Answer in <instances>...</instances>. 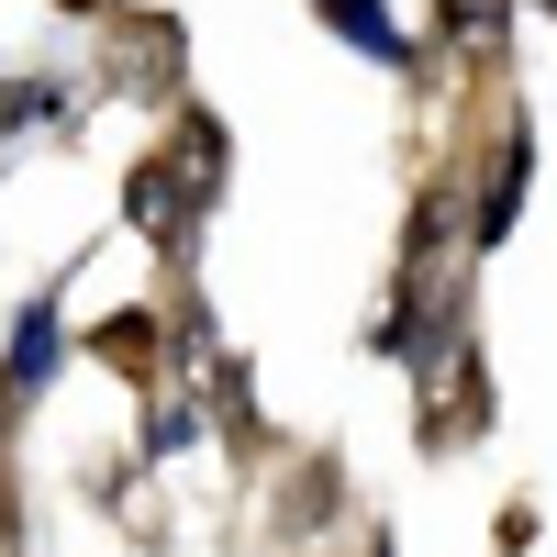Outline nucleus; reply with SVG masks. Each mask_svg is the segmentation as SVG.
Instances as JSON below:
<instances>
[{"mask_svg":"<svg viewBox=\"0 0 557 557\" xmlns=\"http://www.w3.org/2000/svg\"><path fill=\"white\" fill-rule=\"evenodd\" d=\"M312 23H323V34H346L357 57H380V67H401V78L424 67V45H412V34H401V23L380 12V0H312Z\"/></svg>","mask_w":557,"mask_h":557,"instance_id":"6","label":"nucleus"},{"mask_svg":"<svg viewBox=\"0 0 557 557\" xmlns=\"http://www.w3.org/2000/svg\"><path fill=\"white\" fill-rule=\"evenodd\" d=\"M89 357L123 368V380H157V368L178 357V346H168V312H157V301H123L112 323H89Z\"/></svg>","mask_w":557,"mask_h":557,"instance_id":"4","label":"nucleus"},{"mask_svg":"<svg viewBox=\"0 0 557 557\" xmlns=\"http://www.w3.org/2000/svg\"><path fill=\"white\" fill-rule=\"evenodd\" d=\"M168 157L190 168V190H201V201H223V178H235V134H223V112L190 101V112L168 123Z\"/></svg>","mask_w":557,"mask_h":557,"instance_id":"8","label":"nucleus"},{"mask_svg":"<svg viewBox=\"0 0 557 557\" xmlns=\"http://www.w3.org/2000/svg\"><path fill=\"white\" fill-rule=\"evenodd\" d=\"M57 12H78V23H101V12H112V0H57Z\"/></svg>","mask_w":557,"mask_h":557,"instance_id":"9","label":"nucleus"},{"mask_svg":"<svg viewBox=\"0 0 557 557\" xmlns=\"http://www.w3.org/2000/svg\"><path fill=\"white\" fill-rule=\"evenodd\" d=\"M524 178H535V123L513 112V123H502V146H491V168H480L469 246H502V235H513V212H524Z\"/></svg>","mask_w":557,"mask_h":557,"instance_id":"3","label":"nucleus"},{"mask_svg":"<svg viewBox=\"0 0 557 557\" xmlns=\"http://www.w3.org/2000/svg\"><path fill=\"white\" fill-rule=\"evenodd\" d=\"M12 412H23V391H12V380H0V435H12Z\"/></svg>","mask_w":557,"mask_h":557,"instance_id":"10","label":"nucleus"},{"mask_svg":"<svg viewBox=\"0 0 557 557\" xmlns=\"http://www.w3.org/2000/svg\"><path fill=\"white\" fill-rule=\"evenodd\" d=\"M67 368V312L57 301H23V323H12V357H0V380L23 391V412L45 401V380Z\"/></svg>","mask_w":557,"mask_h":557,"instance_id":"5","label":"nucleus"},{"mask_svg":"<svg viewBox=\"0 0 557 557\" xmlns=\"http://www.w3.org/2000/svg\"><path fill=\"white\" fill-rule=\"evenodd\" d=\"M201 190H190V168H178L168 146H146V157H134L123 168V223H134V235H146L157 257H190V235H201Z\"/></svg>","mask_w":557,"mask_h":557,"instance_id":"2","label":"nucleus"},{"mask_svg":"<svg viewBox=\"0 0 557 557\" xmlns=\"http://www.w3.org/2000/svg\"><path fill=\"white\" fill-rule=\"evenodd\" d=\"M435 23H446L457 67H502L513 57V0H435Z\"/></svg>","mask_w":557,"mask_h":557,"instance_id":"7","label":"nucleus"},{"mask_svg":"<svg viewBox=\"0 0 557 557\" xmlns=\"http://www.w3.org/2000/svg\"><path fill=\"white\" fill-rule=\"evenodd\" d=\"M412 380H424V446L435 457H457V446L491 424V357H480L469 323H446V335L412 357Z\"/></svg>","mask_w":557,"mask_h":557,"instance_id":"1","label":"nucleus"}]
</instances>
